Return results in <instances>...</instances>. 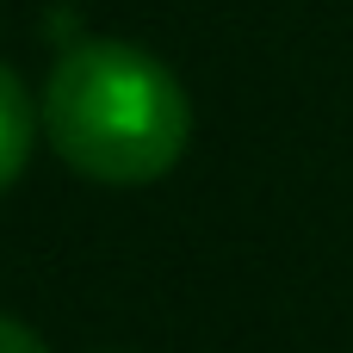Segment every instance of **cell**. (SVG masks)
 Segmentation results:
<instances>
[{
    "instance_id": "2",
    "label": "cell",
    "mask_w": 353,
    "mask_h": 353,
    "mask_svg": "<svg viewBox=\"0 0 353 353\" xmlns=\"http://www.w3.org/2000/svg\"><path fill=\"white\" fill-rule=\"evenodd\" d=\"M37 130H43V112L37 99L25 93V81L0 62V192L25 174L31 149H37Z\"/></svg>"
},
{
    "instance_id": "3",
    "label": "cell",
    "mask_w": 353,
    "mask_h": 353,
    "mask_svg": "<svg viewBox=\"0 0 353 353\" xmlns=\"http://www.w3.org/2000/svg\"><path fill=\"white\" fill-rule=\"evenodd\" d=\"M0 353H50L25 323H12V316H0Z\"/></svg>"
},
{
    "instance_id": "1",
    "label": "cell",
    "mask_w": 353,
    "mask_h": 353,
    "mask_svg": "<svg viewBox=\"0 0 353 353\" xmlns=\"http://www.w3.org/2000/svg\"><path fill=\"white\" fill-rule=\"evenodd\" d=\"M37 112L50 149L99 186H149L174 174L192 143V99L180 74L124 37L68 43Z\"/></svg>"
}]
</instances>
